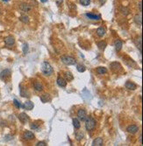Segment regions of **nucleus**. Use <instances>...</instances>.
<instances>
[{"label": "nucleus", "instance_id": "nucleus-15", "mask_svg": "<svg viewBox=\"0 0 143 146\" xmlns=\"http://www.w3.org/2000/svg\"><path fill=\"white\" fill-rule=\"evenodd\" d=\"M56 82H57L58 86L62 87V88H65V87L67 86V80L62 77H58Z\"/></svg>", "mask_w": 143, "mask_h": 146}, {"label": "nucleus", "instance_id": "nucleus-14", "mask_svg": "<svg viewBox=\"0 0 143 146\" xmlns=\"http://www.w3.org/2000/svg\"><path fill=\"white\" fill-rule=\"evenodd\" d=\"M33 107H34V105L31 101H26V102L24 103V105H22V108L26 109V110H32L33 109Z\"/></svg>", "mask_w": 143, "mask_h": 146}, {"label": "nucleus", "instance_id": "nucleus-5", "mask_svg": "<svg viewBox=\"0 0 143 146\" xmlns=\"http://www.w3.org/2000/svg\"><path fill=\"white\" fill-rule=\"evenodd\" d=\"M77 117L78 119L80 121H82V122H83V121H85L86 117H87V113H86V111L84 110L83 109H80L77 110Z\"/></svg>", "mask_w": 143, "mask_h": 146}, {"label": "nucleus", "instance_id": "nucleus-28", "mask_svg": "<svg viewBox=\"0 0 143 146\" xmlns=\"http://www.w3.org/2000/svg\"><path fill=\"white\" fill-rule=\"evenodd\" d=\"M19 20L21 22H23L25 24H27L29 22V18L26 16V15H22L19 17Z\"/></svg>", "mask_w": 143, "mask_h": 146}, {"label": "nucleus", "instance_id": "nucleus-2", "mask_svg": "<svg viewBox=\"0 0 143 146\" xmlns=\"http://www.w3.org/2000/svg\"><path fill=\"white\" fill-rule=\"evenodd\" d=\"M96 127V120L92 116H87L85 119V128L88 131H91Z\"/></svg>", "mask_w": 143, "mask_h": 146}, {"label": "nucleus", "instance_id": "nucleus-11", "mask_svg": "<svg viewBox=\"0 0 143 146\" xmlns=\"http://www.w3.org/2000/svg\"><path fill=\"white\" fill-rule=\"evenodd\" d=\"M5 43L7 46H12L14 45L15 43V40L14 38L12 36H8V37L5 38Z\"/></svg>", "mask_w": 143, "mask_h": 146}, {"label": "nucleus", "instance_id": "nucleus-41", "mask_svg": "<svg viewBox=\"0 0 143 146\" xmlns=\"http://www.w3.org/2000/svg\"><path fill=\"white\" fill-rule=\"evenodd\" d=\"M2 1H4V2H7L8 0H2Z\"/></svg>", "mask_w": 143, "mask_h": 146}, {"label": "nucleus", "instance_id": "nucleus-3", "mask_svg": "<svg viewBox=\"0 0 143 146\" xmlns=\"http://www.w3.org/2000/svg\"><path fill=\"white\" fill-rule=\"evenodd\" d=\"M61 60L62 61V63H64L67 66H72V65H76V60L74 57L72 56H69V55H63L61 57Z\"/></svg>", "mask_w": 143, "mask_h": 146}, {"label": "nucleus", "instance_id": "nucleus-16", "mask_svg": "<svg viewBox=\"0 0 143 146\" xmlns=\"http://www.w3.org/2000/svg\"><path fill=\"white\" fill-rule=\"evenodd\" d=\"M19 91H20V95H21L22 97H28L29 96V93L27 92L26 88L23 87L22 85H20L19 86Z\"/></svg>", "mask_w": 143, "mask_h": 146}, {"label": "nucleus", "instance_id": "nucleus-7", "mask_svg": "<svg viewBox=\"0 0 143 146\" xmlns=\"http://www.w3.org/2000/svg\"><path fill=\"white\" fill-rule=\"evenodd\" d=\"M19 9L24 12H30L32 10V6L29 4L26 3H21L19 4Z\"/></svg>", "mask_w": 143, "mask_h": 146}, {"label": "nucleus", "instance_id": "nucleus-32", "mask_svg": "<svg viewBox=\"0 0 143 146\" xmlns=\"http://www.w3.org/2000/svg\"><path fill=\"white\" fill-rule=\"evenodd\" d=\"M80 4L83 6H88L91 4V0H80Z\"/></svg>", "mask_w": 143, "mask_h": 146}, {"label": "nucleus", "instance_id": "nucleus-33", "mask_svg": "<svg viewBox=\"0 0 143 146\" xmlns=\"http://www.w3.org/2000/svg\"><path fill=\"white\" fill-rule=\"evenodd\" d=\"M137 46H138V48H140V53H141V36H140V37L138 38Z\"/></svg>", "mask_w": 143, "mask_h": 146}, {"label": "nucleus", "instance_id": "nucleus-12", "mask_svg": "<svg viewBox=\"0 0 143 146\" xmlns=\"http://www.w3.org/2000/svg\"><path fill=\"white\" fill-rule=\"evenodd\" d=\"M51 100L52 98L50 96V95H48V94H43V95H40V101L43 103H48L49 102H51Z\"/></svg>", "mask_w": 143, "mask_h": 146}, {"label": "nucleus", "instance_id": "nucleus-19", "mask_svg": "<svg viewBox=\"0 0 143 146\" xmlns=\"http://www.w3.org/2000/svg\"><path fill=\"white\" fill-rule=\"evenodd\" d=\"M114 46H115V49H116V51L119 52L121 50L122 48V46H123V43H122V41L120 40H116L114 41Z\"/></svg>", "mask_w": 143, "mask_h": 146}, {"label": "nucleus", "instance_id": "nucleus-34", "mask_svg": "<svg viewBox=\"0 0 143 146\" xmlns=\"http://www.w3.org/2000/svg\"><path fill=\"white\" fill-rule=\"evenodd\" d=\"M23 53H24V54H26V53H28V45L26 43H25L23 45Z\"/></svg>", "mask_w": 143, "mask_h": 146}, {"label": "nucleus", "instance_id": "nucleus-37", "mask_svg": "<svg viewBox=\"0 0 143 146\" xmlns=\"http://www.w3.org/2000/svg\"><path fill=\"white\" fill-rule=\"evenodd\" d=\"M63 0H56V4H57L58 6H60L62 4Z\"/></svg>", "mask_w": 143, "mask_h": 146}, {"label": "nucleus", "instance_id": "nucleus-40", "mask_svg": "<svg viewBox=\"0 0 143 146\" xmlns=\"http://www.w3.org/2000/svg\"><path fill=\"white\" fill-rule=\"evenodd\" d=\"M40 1H41L42 3H46V2H47V1H48V0H40Z\"/></svg>", "mask_w": 143, "mask_h": 146}, {"label": "nucleus", "instance_id": "nucleus-24", "mask_svg": "<svg viewBox=\"0 0 143 146\" xmlns=\"http://www.w3.org/2000/svg\"><path fill=\"white\" fill-rule=\"evenodd\" d=\"M106 46H107V43H106L105 41H104V40L99 41V42L97 43V46H98V48L100 49V50H105Z\"/></svg>", "mask_w": 143, "mask_h": 146}, {"label": "nucleus", "instance_id": "nucleus-25", "mask_svg": "<svg viewBox=\"0 0 143 146\" xmlns=\"http://www.w3.org/2000/svg\"><path fill=\"white\" fill-rule=\"evenodd\" d=\"M64 76L66 78V80H69V81H70V80H72L74 79V77H73V75H71L70 72H65L64 73Z\"/></svg>", "mask_w": 143, "mask_h": 146}, {"label": "nucleus", "instance_id": "nucleus-4", "mask_svg": "<svg viewBox=\"0 0 143 146\" xmlns=\"http://www.w3.org/2000/svg\"><path fill=\"white\" fill-rule=\"evenodd\" d=\"M110 66H111V68H112V71L116 72V73L120 72L121 70H122V66H121L120 63H119V62H117V61H113V62H112V63L110 64Z\"/></svg>", "mask_w": 143, "mask_h": 146}, {"label": "nucleus", "instance_id": "nucleus-10", "mask_svg": "<svg viewBox=\"0 0 143 146\" xmlns=\"http://www.w3.org/2000/svg\"><path fill=\"white\" fill-rule=\"evenodd\" d=\"M19 121L22 123H28L29 120H30L28 115H26V113H20V114L19 115Z\"/></svg>", "mask_w": 143, "mask_h": 146}, {"label": "nucleus", "instance_id": "nucleus-13", "mask_svg": "<svg viewBox=\"0 0 143 146\" xmlns=\"http://www.w3.org/2000/svg\"><path fill=\"white\" fill-rule=\"evenodd\" d=\"M125 86H126V88L129 89V90H135V89L137 88V85H136L134 82L130 81V80L126 81V84H125Z\"/></svg>", "mask_w": 143, "mask_h": 146}, {"label": "nucleus", "instance_id": "nucleus-6", "mask_svg": "<svg viewBox=\"0 0 143 146\" xmlns=\"http://www.w3.org/2000/svg\"><path fill=\"white\" fill-rule=\"evenodd\" d=\"M22 137L26 141H31L34 139V135L32 131H25L22 135Z\"/></svg>", "mask_w": 143, "mask_h": 146}, {"label": "nucleus", "instance_id": "nucleus-20", "mask_svg": "<svg viewBox=\"0 0 143 146\" xmlns=\"http://www.w3.org/2000/svg\"><path fill=\"white\" fill-rule=\"evenodd\" d=\"M86 17L91 20H99L101 18V15L93 14V13H86Z\"/></svg>", "mask_w": 143, "mask_h": 146}, {"label": "nucleus", "instance_id": "nucleus-21", "mask_svg": "<svg viewBox=\"0 0 143 146\" xmlns=\"http://www.w3.org/2000/svg\"><path fill=\"white\" fill-rule=\"evenodd\" d=\"M105 32H106V29L105 27H98L97 30V34L98 37H104L105 35Z\"/></svg>", "mask_w": 143, "mask_h": 146}, {"label": "nucleus", "instance_id": "nucleus-26", "mask_svg": "<svg viewBox=\"0 0 143 146\" xmlns=\"http://www.w3.org/2000/svg\"><path fill=\"white\" fill-rule=\"evenodd\" d=\"M119 11H120V12L122 13V14L124 15V16H127V15L130 13V12H129V10L126 7H120V9H119Z\"/></svg>", "mask_w": 143, "mask_h": 146}, {"label": "nucleus", "instance_id": "nucleus-30", "mask_svg": "<svg viewBox=\"0 0 143 146\" xmlns=\"http://www.w3.org/2000/svg\"><path fill=\"white\" fill-rule=\"evenodd\" d=\"M76 69H77L78 72H80V73H83V72L86 70V67L83 66V64H78L77 66H76Z\"/></svg>", "mask_w": 143, "mask_h": 146}, {"label": "nucleus", "instance_id": "nucleus-8", "mask_svg": "<svg viewBox=\"0 0 143 146\" xmlns=\"http://www.w3.org/2000/svg\"><path fill=\"white\" fill-rule=\"evenodd\" d=\"M126 131L130 133V134H135V133H137L139 131V127L137 125H135V124H131L126 128Z\"/></svg>", "mask_w": 143, "mask_h": 146}, {"label": "nucleus", "instance_id": "nucleus-27", "mask_svg": "<svg viewBox=\"0 0 143 146\" xmlns=\"http://www.w3.org/2000/svg\"><path fill=\"white\" fill-rule=\"evenodd\" d=\"M73 125H74V127L76 129H80L81 124H80V122H79V120H78V119H76V118H74V119H73Z\"/></svg>", "mask_w": 143, "mask_h": 146}, {"label": "nucleus", "instance_id": "nucleus-9", "mask_svg": "<svg viewBox=\"0 0 143 146\" xmlns=\"http://www.w3.org/2000/svg\"><path fill=\"white\" fill-rule=\"evenodd\" d=\"M10 76H11V71H10V69H5V70H3V71L0 73V78L4 80H5Z\"/></svg>", "mask_w": 143, "mask_h": 146}, {"label": "nucleus", "instance_id": "nucleus-29", "mask_svg": "<svg viewBox=\"0 0 143 146\" xmlns=\"http://www.w3.org/2000/svg\"><path fill=\"white\" fill-rule=\"evenodd\" d=\"M83 137H84V134L83 132H76V139L77 141H81Z\"/></svg>", "mask_w": 143, "mask_h": 146}, {"label": "nucleus", "instance_id": "nucleus-36", "mask_svg": "<svg viewBox=\"0 0 143 146\" xmlns=\"http://www.w3.org/2000/svg\"><path fill=\"white\" fill-rule=\"evenodd\" d=\"M36 145L37 146H47V143H45V142H39V143H37Z\"/></svg>", "mask_w": 143, "mask_h": 146}, {"label": "nucleus", "instance_id": "nucleus-18", "mask_svg": "<svg viewBox=\"0 0 143 146\" xmlns=\"http://www.w3.org/2000/svg\"><path fill=\"white\" fill-rule=\"evenodd\" d=\"M33 88H34L35 91L40 92L43 90V85L40 82V81H35V82L33 83Z\"/></svg>", "mask_w": 143, "mask_h": 146}, {"label": "nucleus", "instance_id": "nucleus-22", "mask_svg": "<svg viewBox=\"0 0 143 146\" xmlns=\"http://www.w3.org/2000/svg\"><path fill=\"white\" fill-rule=\"evenodd\" d=\"M96 71L98 75H104V74H106L107 73V69L105 67V66H98L97 69H96Z\"/></svg>", "mask_w": 143, "mask_h": 146}, {"label": "nucleus", "instance_id": "nucleus-23", "mask_svg": "<svg viewBox=\"0 0 143 146\" xmlns=\"http://www.w3.org/2000/svg\"><path fill=\"white\" fill-rule=\"evenodd\" d=\"M134 21L135 23L137 24L138 26H141V24H142V19H141V15L140 14H137L134 16Z\"/></svg>", "mask_w": 143, "mask_h": 146}, {"label": "nucleus", "instance_id": "nucleus-39", "mask_svg": "<svg viewBox=\"0 0 143 146\" xmlns=\"http://www.w3.org/2000/svg\"><path fill=\"white\" fill-rule=\"evenodd\" d=\"M105 0H100V4L101 5H103L104 4H105Z\"/></svg>", "mask_w": 143, "mask_h": 146}, {"label": "nucleus", "instance_id": "nucleus-31", "mask_svg": "<svg viewBox=\"0 0 143 146\" xmlns=\"http://www.w3.org/2000/svg\"><path fill=\"white\" fill-rule=\"evenodd\" d=\"M31 129H33V130H38L39 131V129H40V124L37 123H33L31 124Z\"/></svg>", "mask_w": 143, "mask_h": 146}, {"label": "nucleus", "instance_id": "nucleus-1", "mask_svg": "<svg viewBox=\"0 0 143 146\" xmlns=\"http://www.w3.org/2000/svg\"><path fill=\"white\" fill-rule=\"evenodd\" d=\"M41 72L47 76H50L53 75L54 73V69L52 67V66L48 62V61H44L41 65Z\"/></svg>", "mask_w": 143, "mask_h": 146}, {"label": "nucleus", "instance_id": "nucleus-35", "mask_svg": "<svg viewBox=\"0 0 143 146\" xmlns=\"http://www.w3.org/2000/svg\"><path fill=\"white\" fill-rule=\"evenodd\" d=\"M13 103H14V105H15V106L17 107V108H19H19H21V107H22V105L20 104V102H19V101H18V100H16V99H14V100H13Z\"/></svg>", "mask_w": 143, "mask_h": 146}, {"label": "nucleus", "instance_id": "nucleus-38", "mask_svg": "<svg viewBox=\"0 0 143 146\" xmlns=\"http://www.w3.org/2000/svg\"><path fill=\"white\" fill-rule=\"evenodd\" d=\"M138 6L140 7V12H141L142 11V9H141V2H140V3L138 4Z\"/></svg>", "mask_w": 143, "mask_h": 146}, {"label": "nucleus", "instance_id": "nucleus-17", "mask_svg": "<svg viewBox=\"0 0 143 146\" xmlns=\"http://www.w3.org/2000/svg\"><path fill=\"white\" fill-rule=\"evenodd\" d=\"M104 140L102 137H97L96 139H94V141L92 142V146H102L104 145Z\"/></svg>", "mask_w": 143, "mask_h": 146}]
</instances>
